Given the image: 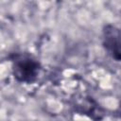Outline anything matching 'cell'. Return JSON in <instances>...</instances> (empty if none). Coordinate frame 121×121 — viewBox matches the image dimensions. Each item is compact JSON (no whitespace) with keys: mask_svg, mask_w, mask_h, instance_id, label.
Returning <instances> with one entry per match:
<instances>
[{"mask_svg":"<svg viewBox=\"0 0 121 121\" xmlns=\"http://www.w3.org/2000/svg\"><path fill=\"white\" fill-rule=\"evenodd\" d=\"M12 75L20 83L31 84L36 81L42 69L41 62L28 53H13L9 56Z\"/></svg>","mask_w":121,"mask_h":121,"instance_id":"cell-1","label":"cell"},{"mask_svg":"<svg viewBox=\"0 0 121 121\" xmlns=\"http://www.w3.org/2000/svg\"><path fill=\"white\" fill-rule=\"evenodd\" d=\"M120 30L113 25H105L102 30V44L107 53L116 61L120 60Z\"/></svg>","mask_w":121,"mask_h":121,"instance_id":"cell-2","label":"cell"}]
</instances>
